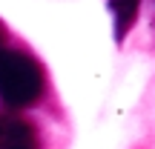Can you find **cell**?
<instances>
[{"label": "cell", "mask_w": 155, "mask_h": 149, "mask_svg": "<svg viewBox=\"0 0 155 149\" xmlns=\"http://www.w3.org/2000/svg\"><path fill=\"white\" fill-rule=\"evenodd\" d=\"M43 95V72L26 52H0V100L6 106H32Z\"/></svg>", "instance_id": "6da1fadb"}, {"label": "cell", "mask_w": 155, "mask_h": 149, "mask_svg": "<svg viewBox=\"0 0 155 149\" xmlns=\"http://www.w3.org/2000/svg\"><path fill=\"white\" fill-rule=\"evenodd\" d=\"M0 149H38V132L29 121L3 112L0 115Z\"/></svg>", "instance_id": "7a4b0ae2"}, {"label": "cell", "mask_w": 155, "mask_h": 149, "mask_svg": "<svg viewBox=\"0 0 155 149\" xmlns=\"http://www.w3.org/2000/svg\"><path fill=\"white\" fill-rule=\"evenodd\" d=\"M109 11H112V17H115V40L124 43V37L129 34V29H132L135 20H138L141 0H112Z\"/></svg>", "instance_id": "3957f363"}, {"label": "cell", "mask_w": 155, "mask_h": 149, "mask_svg": "<svg viewBox=\"0 0 155 149\" xmlns=\"http://www.w3.org/2000/svg\"><path fill=\"white\" fill-rule=\"evenodd\" d=\"M3 43H6V26L0 23V52H3Z\"/></svg>", "instance_id": "277c9868"}]
</instances>
